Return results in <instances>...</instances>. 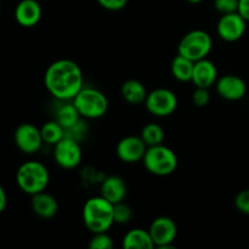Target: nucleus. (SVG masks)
Wrapping results in <instances>:
<instances>
[{"label":"nucleus","instance_id":"obj_1","mask_svg":"<svg viewBox=\"0 0 249 249\" xmlns=\"http://www.w3.org/2000/svg\"><path fill=\"white\" fill-rule=\"evenodd\" d=\"M83 83L84 78L79 65L67 58L51 63L44 74L46 90L58 101H72L82 90Z\"/></svg>","mask_w":249,"mask_h":249},{"label":"nucleus","instance_id":"obj_2","mask_svg":"<svg viewBox=\"0 0 249 249\" xmlns=\"http://www.w3.org/2000/svg\"><path fill=\"white\" fill-rule=\"evenodd\" d=\"M114 204L105 197H91L83 207V223L91 233L107 232L114 224Z\"/></svg>","mask_w":249,"mask_h":249},{"label":"nucleus","instance_id":"obj_3","mask_svg":"<svg viewBox=\"0 0 249 249\" xmlns=\"http://www.w3.org/2000/svg\"><path fill=\"white\" fill-rule=\"evenodd\" d=\"M16 182L21 191L33 196L45 191L50 182V173L43 163L28 160L17 169Z\"/></svg>","mask_w":249,"mask_h":249},{"label":"nucleus","instance_id":"obj_4","mask_svg":"<svg viewBox=\"0 0 249 249\" xmlns=\"http://www.w3.org/2000/svg\"><path fill=\"white\" fill-rule=\"evenodd\" d=\"M142 162L147 172L156 177H167L173 174L178 167V157L175 152L163 143L148 146Z\"/></svg>","mask_w":249,"mask_h":249},{"label":"nucleus","instance_id":"obj_5","mask_svg":"<svg viewBox=\"0 0 249 249\" xmlns=\"http://www.w3.org/2000/svg\"><path fill=\"white\" fill-rule=\"evenodd\" d=\"M80 117L84 119H97L106 114L108 100L106 95L95 88H82L72 100Z\"/></svg>","mask_w":249,"mask_h":249},{"label":"nucleus","instance_id":"obj_6","mask_svg":"<svg viewBox=\"0 0 249 249\" xmlns=\"http://www.w3.org/2000/svg\"><path fill=\"white\" fill-rule=\"evenodd\" d=\"M213 48V39L202 29H195L185 34L178 45V55L197 62L207 58Z\"/></svg>","mask_w":249,"mask_h":249},{"label":"nucleus","instance_id":"obj_7","mask_svg":"<svg viewBox=\"0 0 249 249\" xmlns=\"http://www.w3.org/2000/svg\"><path fill=\"white\" fill-rule=\"evenodd\" d=\"M145 106L152 116L163 118L174 113L178 107V97L170 89L158 88L148 92Z\"/></svg>","mask_w":249,"mask_h":249},{"label":"nucleus","instance_id":"obj_8","mask_svg":"<svg viewBox=\"0 0 249 249\" xmlns=\"http://www.w3.org/2000/svg\"><path fill=\"white\" fill-rule=\"evenodd\" d=\"M53 160L63 169H74L80 164L83 158L79 141L65 136L62 140L53 145Z\"/></svg>","mask_w":249,"mask_h":249},{"label":"nucleus","instance_id":"obj_9","mask_svg":"<svg viewBox=\"0 0 249 249\" xmlns=\"http://www.w3.org/2000/svg\"><path fill=\"white\" fill-rule=\"evenodd\" d=\"M148 232L155 247L160 249L172 248L178 235V226L169 216H158L151 223Z\"/></svg>","mask_w":249,"mask_h":249},{"label":"nucleus","instance_id":"obj_10","mask_svg":"<svg viewBox=\"0 0 249 249\" xmlns=\"http://www.w3.org/2000/svg\"><path fill=\"white\" fill-rule=\"evenodd\" d=\"M246 28H247V21L236 11L221 15L216 24V33L223 40L233 43L240 40L245 36Z\"/></svg>","mask_w":249,"mask_h":249},{"label":"nucleus","instance_id":"obj_11","mask_svg":"<svg viewBox=\"0 0 249 249\" xmlns=\"http://www.w3.org/2000/svg\"><path fill=\"white\" fill-rule=\"evenodd\" d=\"M14 139L18 150L26 155L38 152L44 143L40 129L31 123H23L17 126Z\"/></svg>","mask_w":249,"mask_h":249},{"label":"nucleus","instance_id":"obj_12","mask_svg":"<svg viewBox=\"0 0 249 249\" xmlns=\"http://www.w3.org/2000/svg\"><path fill=\"white\" fill-rule=\"evenodd\" d=\"M147 145L141 136H125L118 142L116 148L117 156L124 163H136L142 160Z\"/></svg>","mask_w":249,"mask_h":249},{"label":"nucleus","instance_id":"obj_13","mask_svg":"<svg viewBox=\"0 0 249 249\" xmlns=\"http://www.w3.org/2000/svg\"><path fill=\"white\" fill-rule=\"evenodd\" d=\"M215 89L219 96L223 99L228 101H238L246 96L247 84L238 75L226 74L216 80Z\"/></svg>","mask_w":249,"mask_h":249},{"label":"nucleus","instance_id":"obj_14","mask_svg":"<svg viewBox=\"0 0 249 249\" xmlns=\"http://www.w3.org/2000/svg\"><path fill=\"white\" fill-rule=\"evenodd\" d=\"M41 6L36 0H21L15 9V19L22 27H33L41 18Z\"/></svg>","mask_w":249,"mask_h":249},{"label":"nucleus","instance_id":"obj_15","mask_svg":"<svg viewBox=\"0 0 249 249\" xmlns=\"http://www.w3.org/2000/svg\"><path fill=\"white\" fill-rule=\"evenodd\" d=\"M218 80V70L215 65L208 58H203L195 62L194 73H192L191 82L196 88H207L209 89L213 87Z\"/></svg>","mask_w":249,"mask_h":249},{"label":"nucleus","instance_id":"obj_16","mask_svg":"<svg viewBox=\"0 0 249 249\" xmlns=\"http://www.w3.org/2000/svg\"><path fill=\"white\" fill-rule=\"evenodd\" d=\"M32 211L36 215L43 219H51L57 214L58 203L53 196L45 191L39 192L32 196Z\"/></svg>","mask_w":249,"mask_h":249},{"label":"nucleus","instance_id":"obj_17","mask_svg":"<svg viewBox=\"0 0 249 249\" xmlns=\"http://www.w3.org/2000/svg\"><path fill=\"white\" fill-rule=\"evenodd\" d=\"M126 192L128 189L125 181L117 175L106 178L101 184V196L113 204L123 202L126 197Z\"/></svg>","mask_w":249,"mask_h":249},{"label":"nucleus","instance_id":"obj_18","mask_svg":"<svg viewBox=\"0 0 249 249\" xmlns=\"http://www.w3.org/2000/svg\"><path fill=\"white\" fill-rule=\"evenodd\" d=\"M123 248L126 249H152L155 248L148 231L143 229H133L123 237Z\"/></svg>","mask_w":249,"mask_h":249},{"label":"nucleus","instance_id":"obj_19","mask_svg":"<svg viewBox=\"0 0 249 249\" xmlns=\"http://www.w3.org/2000/svg\"><path fill=\"white\" fill-rule=\"evenodd\" d=\"M121 94L128 104L140 105L145 102L148 92L142 83L136 79H129L122 85Z\"/></svg>","mask_w":249,"mask_h":249},{"label":"nucleus","instance_id":"obj_20","mask_svg":"<svg viewBox=\"0 0 249 249\" xmlns=\"http://www.w3.org/2000/svg\"><path fill=\"white\" fill-rule=\"evenodd\" d=\"M194 61L189 60V58L184 57V56L181 55H178L177 57L173 60L172 66H170L173 77L182 83L191 82L192 73H194Z\"/></svg>","mask_w":249,"mask_h":249},{"label":"nucleus","instance_id":"obj_21","mask_svg":"<svg viewBox=\"0 0 249 249\" xmlns=\"http://www.w3.org/2000/svg\"><path fill=\"white\" fill-rule=\"evenodd\" d=\"M55 119L65 128V130H68L74 126L82 119V117L75 108L74 104L71 102V104H63L58 107Z\"/></svg>","mask_w":249,"mask_h":249},{"label":"nucleus","instance_id":"obj_22","mask_svg":"<svg viewBox=\"0 0 249 249\" xmlns=\"http://www.w3.org/2000/svg\"><path fill=\"white\" fill-rule=\"evenodd\" d=\"M41 138H43L44 143L48 145H56L60 140H62L66 136V130L57 121H50L46 122L43 126L40 128Z\"/></svg>","mask_w":249,"mask_h":249},{"label":"nucleus","instance_id":"obj_23","mask_svg":"<svg viewBox=\"0 0 249 249\" xmlns=\"http://www.w3.org/2000/svg\"><path fill=\"white\" fill-rule=\"evenodd\" d=\"M141 139L148 146L160 145L164 141V130L157 123H148L141 130Z\"/></svg>","mask_w":249,"mask_h":249},{"label":"nucleus","instance_id":"obj_24","mask_svg":"<svg viewBox=\"0 0 249 249\" xmlns=\"http://www.w3.org/2000/svg\"><path fill=\"white\" fill-rule=\"evenodd\" d=\"M113 214H114V223L123 225V224H126L130 221L131 216H133V211H131L130 207H129L128 204L124 203L123 201L114 204Z\"/></svg>","mask_w":249,"mask_h":249},{"label":"nucleus","instance_id":"obj_25","mask_svg":"<svg viewBox=\"0 0 249 249\" xmlns=\"http://www.w3.org/2000/svg\"><path fill=\"white\" fill-rule=\"evenodd\" d=\"M89 247L91 249H111L113 248V241L107 232L92 233Z\"/></svg>","mask_w":249,"mask_h":249},{"label":"nucleus","instance_id":"obj_26","mask_svg":"<svg viewBox=\"0 0 249 249\" xmlns=\"http://www.w3.org/2000/svg\"><path fill=\"white\" fill-rule=\"evenodd\" d=\"M216 11L221 15L236 12L238 9V0H214Z\"/></svg>","mask_w":249,"mask_h":249},{"label":"nucleus","instance_id":"obj_27","mask_svg":"<svg viewBox=\"0 0 249 249\" xmlns=\"http://www.w3.org/2000/svg\"><path fill=\"white\" fill-rule=\"evenodd\" d=\"M192 101L196 106L204 107L211 101V94L207 88H196L194 95H192Z\"/></svg>","mask_w":249,"mask_h":249},{"label":"nucleus","instance_id":"obj_28","mask_svg":"<svg viewBox=\"0 0 249 249\" xmlns=\"http://www.w3.org/2000/svg\"><path fill=\"white\" fill-rule=\"evenodd\" d=\"M235 207L242 214L249 215V189L243 190L236 196Z\"/></svg>","mask_w":249,"mask_h":249},{"label":"nucleus","instance_id":"obj_29","mask_svg":"<svg viewBox=\"0 0 249 249\" xmlns=\"http://www.w3.org/2000/svg\"><path fill=\"white\" fill-rule=\"evenodd\" d=\"M97 2L108 11H119L126 6L128 0H97Z\"/></svg>","mask_w":249,"mask_h":249},{"label":"nucleus","instance_id":"obj_30","mask_svg":"<svg viewBox=\"0 0 249 249\" xmlns=\"http://www.w3.org/2000/svg\"><path fill=\"white\" fill-rule=\"evenodd\" d=\"M237 12L249 22V0H238V9Z\"/></svg>","mask_w":249,"mask_h":249},{"label":"nucleus","instance_id":"obj_31","mask_svg":"<svg viewBox=\"0 0 249 249\" xmlns=\"http://www.w3.org/2000/svg\"><path fill=\"white\" fill-rule=\"evenodd\" d=\"M6 204H7V197H6V192L5 190L2 189V186L0 185V213L5 211L6 208Z\"/></svg>","mask_w":249,"mask_h":249},{"label":"nucleus","instance_id":"obj_32","mask_svg":"<svg viewBox=\"0 0 249 249\" xmlns=\"http://www.w3.org/2000/svg\"><path fill=\"white\" fill-rule=\"evenodd\" d=\"M189 2H191V4H199V2H202L203 0H187Z\"/></svg>","mask_w":249,"mask_h":249},{"label":"nucleus","instance_id":"obj_33","mask_svg":"<svg viewBox=\"0 0 249 249\" xmlns=\"http://www.w3.org/2000/svg\"><path fill=\"white\" fill-rule=\"evenodd\" d=\"M0 11H1V5H0Z\"/></svg>","mask_w":249,"mask_h":249}]
</instances>
